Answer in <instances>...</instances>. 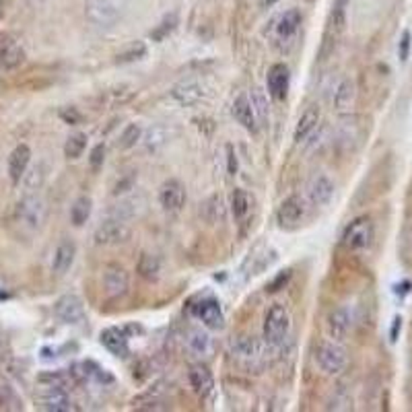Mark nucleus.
I'll list each match as a JSON object with an SVG mask.
<instances>
[{
  "label": "nucleus",
  "mask_w": 412,
  "mask_h": 412,
  "mask_svg": "<svg viewBox=\"0 0 412 412\" xmlns=\"http://www.w3.org/2000/svg\"><path fill=\"white\" fill-rule=\"evenodd\" d=\"M46 220H48V204L37 194L23 196L13 208V225L19 235L25 237L37 235L46 227Z\"/></svg>",
  "instance_id": "nucleus-1"
},
{
  "label": "nucleus",
  "mask_w": 412,
  "mask_h": 412,
  "mask_svg": "<svg viewBox=\"0 0 412 412\" xmlns=\"http://www.w3.org/2000/svg\"><path fill=\"white\" fill-rule=\"evenodd\" d=\"M291 332V316L285 305H273L264 318V342L268 347H280Z\"/></svg>",
  "instance_id": "nucleus-2"
},
{
  "label": "nucleus",
  "mask_w": 412,
  "mask_h": 412,
  "mask_svg": "<svg viewBox=\"0 0 412 412\" xmlns=\"http://www.w3.org/2000/svg\"><path fill=\"white\" fill-rule=\"evenodd\" d=\"M316 361L320 365V369L328 375H338L347 369L349 365V355L347 351L340 347V342L336 340H328L324 344H320L318 353H316Z\"/></svg>",
  "instance_id": "nucleus-3"
},
{
  "label": "nucleus",
  "mask_w": 412,
  "mask_h": 412,
  "mask_svg": "<svg viewBox=\"0 0 412 412\" xmlns=\"http://www.w3.org/2000/svg\"><path fill=\"white\" fill-rule=\"evenodd\" d=\"M130 237H132V229H130V225H128L124 219H116V217L104 220V223L95 229V235H93V239H95V244H97V246H106V247L126 244Z\"/></svg>",
  "instance_id": "nucleus-4"
},
{
  "label": "nucleus",
  "mask_w": 412,
  "mask_h": 412,
  "mask_svg": "<svg viewBox=\"0 0 412 412\" xmlns=\"http://www.w3.org/2000/svg\"><path fill=\"white\" fill-rule=\"evenodd\" d=\"M373 223L369 217H358L353 223H349V227L342 233V244L349 249H365L371 246L373 242Z\"/></svg>",
  "instance_id": "nucleus-5"
},
{
  "label": "nucleus",
  "mask_w": 412,
  "mask_h": 412,
  "mask_svg": "<svg viewBox=\"0 0 412 412\" xmlns=\"http://www.w3.org/2000/svg\"><path fill=\"white\" fill-rule=\"evenodd\" d=\"M85 17L95 27H113L120 19V11L111 0H87Z\"/></svg>",
  "instance_id": "nucleus-6"
},
{
  "label": "nucleus",
  "mask_w": 412,
  "mask_h": 412,
  "mask_svg": "<svg viewBox=\"0 0 412 412\" xmlns=\"http://www.w3.org/2000/svg\"><path fill=\"white\" fill-rule=\"evenodd\" d=\"M54 313L62 324H70V326L81 324L85 320V303L79 295L66 293L58 297V301L54 303Z\"/></svg>",
  "instance_id": "nucleus-7"
},
{
  "label": "nucleus",
  "mask_w": 412,
  "mask_h": 412,
  "mask_svg": "<svg viewBox=\"0 0 412 412\" xmlns=\"http://www.w3.org/2000/svg\"><path fill=\"white\" fill-rule=\"evenodd\" d=\"M130 289V276L120 266V264H110L104 270V293L108 299H122Z\"/></svg>",
  "instance_id": "nucleus-8"
},
{
  "label": "nucleus",
  "mask_w": 412,
  "mask_h": 412,
  "mask_svg": "<svg viewBox=\"0 0 412 412\" xmlns=\"http://www.w3.org/2000/svg\"><path fill=\"white\" fill-rule=\"evenodd\" d=\"M25 48L21 46V42L8 33L0 35V66L6 70H15L25 62Z\"/></svg>",
  "instance_id": "nucleus-9"
},
{
  "label": "nucleus",
  "mask_w": 412,
  "mask_h": 412,
  "mask_svg": "<svg viewBox=\"0 0 412 412\" xmlns=\"http://www.w3.org/2000/svg\"><path fill=\"white\" fill-rule=\"evenodd\" d=\"M39 408L48 412H68L73 411V402H70V396L66 392V387H48V385H42V392H39Z\"/></svg>",
  "instance_id": "nucleus-10"
},
{
  "label": "nucleus",
  "mask_w": 412,
  "mask_h": 412,
  "mask_svg": "<svg viewBox=\"0 0 412 412\" xmlns=\"http://www.w3.org/2000/svg\"><path fill=\"white\" fill-rule=\"evenodd\" d=\"M307 213V206H305V200H303L299 194H293L289 198L282 200V204L278 206V213H276V219L282 227H295L299 225Z\"/></svg>",
  "instance_id": "nucleus-11"
},
{
  "label": "nucleus",
  "mask_w": 412,
  "mask_h": 412,
  "mask_svg": "<svg viewBox=\"0 0 412 412\" xmlns=\"http://www.w3.org/2000/svg\"><path fill=\"white\" fill-rule=\"evenodd\" d=\"M186 188L180 180H167L159 190V202L167 213H180L186 204Z\"/></svg>",
  "instance_id": "nucleus-12"
},
{
  "label": "nucleus",
  "mask_w": 412,
  "mask_h": 412,
  "mask_svg": "<svg viewBox=\"0 0 412 412\" xmlns=\"http://www.w3.org/2000/svg\"><path fill=\"white\" fill-rule=\"evenodd\" d=\"M351 326H353V318H351V311L347 307H336L330 311L328 324H326L330 340H336V342L347 340Z\"/></svg>",
  "instance_id": "nucleus-13"
},
{
  "label": "nucleus",
  "mask_w": 412,
  "mask_h": 412,
  "mask_svg": "<svg viewBox=\"0 0 412 412\" xmlns=\"http://www.w3.org/2000/svg\"><path fill=\"white\" fill-rule=\"evenodd\" d=\"M289 81H291V75H289V68L285 64H275L270 70H268V77H266V89H268V95L276 99V101H282L289 93Z\"/></svg>",
  "instance_id": "nucleus-14"
},
{
  "label": "nucleus",
  "mask_w": 412,
  "mask_h": 412,
  "mask_svg": "<svg viewBox=\"0 0 412 412\" xmlns=\"http://www.w3.org/2000/svg\"><path fill=\"white\" fill-rule=\"evenodd\" d=\"M29 163H31V149L27 144H17L8 155V177L13 184H19L23 180Z\"/></svg>",
  "instance_id": "nucleus-15"
},
{
  "label": "nucleus",
  "mask_w": 412,
  "mask_h": 412,
  "mask_svg": "<svg viewBox=\"0 0 412 412\" xmlns=\"http://www.w3.org/2000/svg\"><path fill=\"white\" fill-rule=\"evenodd\" d=\"M194 316L202 322V326L211 330H220L223 328V311H220L219 301L215 299H204L194 307Z\"/></svg>",
  "instance_id": "nucleus-16"
},
{
  "label": "nucleus",
  "mask_w": 412,
  "mask_h": 412,
  "mask_svg": "<svg viewBox=\"0 0 412 412\" xmlns=\"http://www.w3.org/2000/svg\"><path fill=\"white\" fill-rule=\"evenodd\" d=\"M186 344H188V351L198 358H208L213 355V351H215L211 334L202 328L190 330L188 336H186Z\"/></svg>",
  "instance_id": "nucleus-17"
},
{
  "label": "nucleus",
  "mask_w": 412,
  "mask_h": 412,
  "mask_svg": "<svg viewBox=\"0 0 412 412\" xmlns=\"http://www.w3.org/2000/svg\"><path fill=\"white\" fill-rule=\"evenodd\" d=\"M334 182L330 180L328 175L320 173L316 175L311 182H309V188H307V194H309V200L316 204V206H326L330 204V200L334 198Z\"/></svg>",
  "instance_id": "nucleus-18"
},
{
  "label": "nucleus",
  "mask_w": 412,
  "mask_h": 412,
  "mask_svg": "<svg viewBox=\"0 0 412 412\" xmlns=\"http://www.w3.org/2000/svg\"><path fill=\"white\" fill-rule=\"evenodd\" d=\"M231 113H233V118H235L246 130H249V132H256V130H258V118H256V113H254L251 101H249V95H246V93L237 95L235 101H233V106H231Z\"/></svg>",
  "instance_id": "nucleus-19"
},
{
  "label": "nucleus",
  "mask_w": 412,
  "mask_h": 412,
  "mask_svg": "<svg viewBox=\"0 0 412 412\" xmlns=\"http://www.w3.org/2000/svg\"><path fill=\"white\" fill-rule=\"evenodd\" d=\"M144 206H146V200H144V196H140V194H132V196H126V198H122L113 208L110 211L111 217H116V219H135L138 217L142 211H144Z\"/></svg>",
  "instance_id": "nucleus-20"
},
{
  "label": "nucleus",
  "mask_w": 412,
  "mask_h": 412,
  "mask_svg": "<svg viewBox=\"0 0 412 412\" xmlns=\"http://www.w3.org/2000/svg\"><path fill=\"white\" fill-rule=\"evenodd\" d=\"M75 256H77V246L70 239L60 242L58 247L54 249V258H52V270H54V275H66L70 270L73 262H75Z\"/></svg>",
  "instance_id": "nucleus-21"
},
{
  "label": "nucleus",
  "mask_w": 412,
  "mask_h": 412,
  "mask_svg": "<svg viewBox=\"0 0 412 412\" xmlns=\"http://www.w3.org/2000/svg\"><path fill=\"white\" fill-rule=\"evenodd\" d=\"M99 340H101V344L110 351L111 355H116V357H128V353H130L128 338H126V334L120 328L101 330Z\"/></svg>",
  "instance_id": "nucleus-22"
},
{
  "label": "nucleus",
  "mask_w": 412,
  "mask_h": 412,
  "mask_svg": "<svg viewBox=\"0 0 412 412\" xmlns=\"http://www.w3.org/2000/svg\"><path fill=\"white\" fill-rule=\"evenodd\" d=\"M171 97L182 106H196L204 97V89L196 81H184L171 89Z\"/></svg>",
  "instance_id": "nucleus-23"
},
{
  "label": "nucleus",
  "mask_w": 412,
  "mask_h": 412,
  "mask_svg": "<svg viewBox=\"0 0 412 412\" xmlns=\"http://www.w3.org/2000/svg\"><path fill=\"white\" fill-rule=\"evenodd\" d=\"M190 377V385L194 387V392L200 396V398H208L215 389V380H213V373L204 367V365H194L188 373Z\"/></svg>",
  "instance_id": "nucleus-24"
},
{
  "label": "nucleus",
  "mask_w": 412,
  "mask_h": 412,
  "mask_svg": "<svg viewBox=\"0 0 412 412\" xmlns=\"http://www.w3.org/2000/svg\"><path fill=\"white\" fill-rule=\"evenodd\" d=\"M318 124H320V108L318 106H309L307 110L303 111L297 126H295V135H293L295 142L301 144L303 140H307V137L318 128Z\"/></svg>",
  "instance_id": "nucleus-25"
},
{
  "label": "nucleus",
  "mask_w": 412,
  "mask_h": 412,
  "mask_svg": "<svg viewBox=\"0 0 412 412\" xmlns=\"http://www.w3.org/2000/svg\"><path fill=\"white\" fill-rule=\"evenodd\" d=\"M357 99V87L351 79H342L334 91V108L338 111H351Z\"/></svg>",
  "instance_id": "nucleus-26"
},
{
  "label": "nucleus",
  "mask_w": 412,
  "mask_h": 412,
  "mask_svg": "<svg viewBox=\"0 0 412 412\" xmlns=\"http://www.w3.org/2000/svg\"><path fill=\"white\" fill-rule=\"evenodd\" d=\"M299 27H301V13L297 8H291V11H287L278 19V23H276V35L280 39H293L297 35Z\"/></svg>",
  "instance_id": "nucleus-27"
},
{
  "label": "nucleus",
  "mask_w": 412,
  "mask_h": 412,
  "mask_svg": "<svg viewBox=\"0 0 412 412\" xmlns=\"http://www.w3.org/2000/svg\"><path fill=\"white\" fill-rule=\"evenodd\" d=\"M347 6H349V0H334L328 21V31L334 39H338L347 27Z\"/></svg>",
  "instance_id": "nucleus-28"
},
{
  "label": "nucleus",
  "mask_w": 412,
  "mask_h": 412,
  "mask_svg": "<svg viewBox=\"0 0 412 412\" xmlns=\"http://www.w3.org/2000/svg\"><path fill=\"white\" fill-rule=\"evenodd\" d=\"M231 351H233L235 357L244 358V361H251V358L262 355L260 342L254 340V338H249V336H239V338H235L233 344H231Z\"/></svg>",
  "instance_id": "nucleus-29"
},
{
  "label": "nucleus",
  "mask_w": 412,
  "mask_h": 412,
  "mask_svg": "<svg viewBox=\"0 0 412 412\" xmlns=\"http://www.w3.org/2000/svg\"><path fill=\"white\" fill-rule=\"evenodd\" d=\"M137 273L144 280H149V282H153V280H157L159 275H161V260L155 256V254H140V258H138V264H137Z\"/></svg>",
  "instance_id": "nucleus-30"
},
{
  "label": "nucleus",
  "mask_w": 412,
  "mask_h": 412,
  "mask_svg": "<svg viewBox=\"0 0 412 412\" xmlns=\"http://www.w3.org/2000/svg\"><path fill=\"white\" fill-rule=\"evenodd\" d=\"M167 140H169V132H167L165 126H153V128H149V130L142 135V144H144V149L151 151V153L159 151Z\"/></svg>",
  "instance_id": "nucleus-31"
},
{
  "label": "nucleus",
  "mask_w": 412,
  "mask_h": 412,
  "mask_svg": "<svg viewBox=\"0 0 412 412\" xmlns=\"http://www.w3.org/2000/svg\"><path fill=\"white\" fill-rule=\"evenodd\" d=\"M91 198L89 196H79L75 200V204L70 206V220L75 227H81L87 223V219L91 217Z\"/></svg>",
  "instance_id": "nucleus-32"
},
{
  "label": "nucleus",
  "mask_w": 412,
  "mask_h": 412,
  "mask_svg": "<svg viewBox=\"0 0 412 412\" xmlns=\"http://www.w3.org/2000/svg\"><path fill=\"white\" fill-rule=\"evenodd\" d=\"M249 101H251V108H254V113L258 118V122H266L268 116H270V110H268V97L262 89H251V95H249Z\"/></svg>",
  "instance_id": "nucleus-33"
},
{
  "label": "nucleus",
  "mask_w": 412,
  "mask_h": 412,
  "mask_svg": "<svg viewBox=\"0 0 412 412\" xmlns=\"http://www.w3.org/2000/svg\"><path fill=\"white\" fill-rule=\"evenodd\" d=\"M249 211V198H247L246 190L237 188L235 192L231 194V213L237 220H242Z\"/></svg>",
  "instance_id": "nucleus-34"
},
{
  "label": "nucleus",
  "mask_w": 412,
  "mask_h": 412,
  "mask_svg": "<svg viewBox=\"0 0 412 412\" xmlns=\"http://www.w3.org/2000/svg\"><path fill=\"white\" fill-rule=\"evenodd\" d=\"M142 128L138 126V124H128L124 130H122V135L118 138V146L120 149H132V146H137L138 140H142Z\"/></svg>",
  "instance_id": "nucleus-35"
},
{
  "label": "nucleus",
  "mask_w": 412,
  "mask_h": 412,
  "mask_svg": "<svg viewBox=\"0 0 412 412\" xmlns=\"http://www.w3.org/2000/svg\"><path fill=\"white\" fill-rule=\"evenodd\" d=\"M87 149V137L82 132H77V135H70L66 144H64V155L68 159H79L82 155V151Z\"/></svg>",
  "instance_id": "nucleus-36"
},
{
  "label": "nucleus",
  "mask_w": 412,
  "mask_h": 412,
  "mask_svg": "<svg viewBox=\"0 0 412 412\" xmlns=\"http://www.w3.org/2000/svg\"><path fill=\"white\" fill-rule=\"evenodd\" d=\"M177 23H180V19H177V13H171V15H165L163 21L157 25V27L151 31V37L155 39V42H163L165 37L173 31V29L177 27Z\"/></svg>",
  "instance_id": "nucleus-37"
},
{
  "label": "nucleus",
  "mask_w": 412,
  "mask_h": 412,
  "mask_svg": "<svg viewBox=\"0 0 412 412\" xmlns=\"http://www.w3.org/2000/svg\"><path fill=\"white\" fill-rule=\"evenodd\" d=\"M21 400L8 385H0V411H21Z\"/></svg>",
  "instance_id": "nucleus-38"
},
{
  "label": "nucleus",
  "mask_w": 412,
  "mask_h": 412,
  "mask_svg": "<svg viewBox=\"0 0 412 412\" xmlns=\"http://www.w3.org/2000/svg\"><path fill=\"white\" fill-rule=\"evenodd\" d=\"M23 180H25V188H27V192L37 190V188L44 184V180H46V169H44V165H35L29 173L23 175Z\"/></svg>",
  "instance_id": "nucleus-39"
},
{
  "label": "nucleus",
  "mask_w": 412,
  "mask_h": 412,
  "mask_svg": "<svg viewBox=\"0 0 412 412\" xmlns=\"http://www.w3.org/2000/svg\"><path fill=\"white\" fill-rule=\"evenodd\" d=\"M144 54H146V46L142 42H135L124 52L118 54V62H135V60L142 58Z\"/></svg>",
  "instance_id": "nucleus-40"
},
{
  "label": "nucleus",
  "mask_w": 412,
  "mask_h": 412,
  "mask_svg": "<svg viewBox=\"0 0 412 412\" xmlns=\"http://www.w3.org/2000/svg\"><path fill=\"white\" fill-rule=\"evenodd\" d=\"M204 211L211 213V215H208V220H211V223H219V220H223V200H220V196L208 198V202L204 204Z\"/></svg>",
  "instance_id": "nucleus-41"
},
{
  "label": "nucleus",
  "mask_w": 412,
  "mask_h": 412,
  "mask_svg": "<svg viewBox=\"0 0 412 412\" xmlns=\"http://www.w3.org/2000/svg\"><path fill=\"white\" fill-rule=\"evenodd\" d=\"M37 382L42 385H48V387H66V377L58 371H50V373H42L37 377Z\"/></svg>",
  "instance_id": "nucleus-42"
},
{
  "label": "nucleus",
  "mask_w": 412,
  "mask_h": 412,
  "mask_svg": "<svg viewBox=\"0 0 412 412\" xmlns=\"http://www.w3.org/2000/svg\"><path fill=\"white\" fill-rule=\"evenodd\" d=\"M411 48H412V33L406 29V31L402 33V37H400V46H398V56H400V60H402V62H406V60H408V56H411Z\"/></svg>",
  "instance_id": "nucleus-43"
},
{
  "label": "nucleus",
  "mask_w": 412,
  "mask_h": 412,
  "mask_svg": "<svg viewBox=\"0 0 412 412\" xmlns=\"http://www.w3.org/2000/svg\"><path fill=\"white\" fill-rule=\"evenodd\" d=\"M104 159H106V146L104 144H97L93 151H91V157H89V163L93 169H99L104 165Z\"/></svg>",
  "instance_id": "nucleus-44"
},
{
  "label": "nucleus",
  "mask_w": 412,
  "mask_h": 412,
  "mask_svg": "<svg viewBox=\"0 0 412 412\" xmlns=\"http://www.w3.org/2000/svg\"><path fill=\"white\" fill-rule=\"evenodd\" d=\"M237 155H235V149L231 146V144H227V169H229V173L231 175H235L237 173Z\"/></svg>",
  "instance_id": "nucleus-45"
},
{
  "label": "nucleus",
  "mask_w": 412,
  "mask_h": 412,
  "mask_svg": "<svg viewBox=\"0 0 412 412\" xmlns=\"http://www.w3.org/2000/svg\"><path fill=\"white\" fill-rule=\"evenodd\" d=\"M289 278H291V273H289V270L280 273V275H278L275 278V282H273V285L268 287V291H270V293H275V291H278V289H280V287H282V285H285V282H287Z\"/></svg>",
  "instance_id": "nucleus-46"
},
{
  "label": "nucleus",
  "mask_w": 412,
  "mask_h": 412,
  "mask_svg": "<svg viewBox=\"0 0 412 412\" xmlns=\"http://www.w3.org/2000/svg\"><path fill=\"white\" fill-rule=\"evenodd\" d=\"M60 118H62V120H66L68 124H77V122L81 120V116H79L77 111L73 110V108H70V111H68V110L60 111Z\"/></svg>",
  "instance_id": "nucleus-47"
},
{
  "label": "nucleus",
  "mask_w": 412,
  "mask_h": 412,
  "mask_svg": "<svg viewBox=\"0 0 412 412\" xmlns=\"http://www.w3.org/2000/svg\"><path fill=\"white\" fill-rule=\"evenodd\" d=\"M400 328H402V318H400V316H396V318H394V324H392V332H389L392 342H396V340H398Z\"/></svg>",
  "instance_id": "nucleus-48"
},
{
  "label": "nucleus",
  "mask_w": 412,
  "mask_h": 412,
  "mask_svg": "<svg viewBox=\"0 0 412 412\" xmlns=\"http://www.w3.org/2000/svg\"><path fill=\"white\" fill-rule=\"evenodd\" d=\"M411 282H402V285H398L396 287V293H400V295H406V293H411Z\"/></svg>",
  "instance_id": "nucleus-49"
},
{
  "label": "nucleus",
  "mask_w": 412,
  "mask_h": 412,
  "mask_svg": "<svg viewBox=\"0 0 412 412\" xmlns=\"http://www.w3.org/2000/svg\"><path fill=\"white\" fill-rule=\"evenodd\" d=\"M4 349H6V342H4V334H2V328H0V358L4 355Z\"/></svg>",
  "instance_id": "nucleus-50"
},
{
  "label": "nucleus",
  "mask_w": 412,
  "mask_h": 412,
  "mask_svg": "<svg viewBox=\"0 0 412 412\" xmlns=\"http://www.w3.org/2000/svg\"><path fill=\"white\" fill-rule=\"evenodd\" d=\"M260 2H262V6H264V8H268V6H273V4H276L278 0H260Z\"/></svg>",
  "instance_id": "nucleus-51"
}]
</instances>
